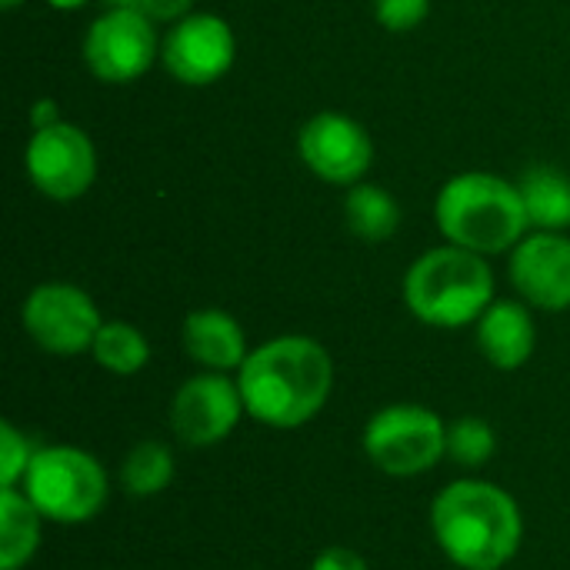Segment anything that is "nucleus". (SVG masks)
Wrapping results in <instances>:
<instances>
[{"label":"nucleus","instance_id":"7","mask_svg":"<svg viewBox=\"0 0 570 570\" xmlns=\"http://www.w3.org/2000/svg\"><path fill=\"white\" fill-rule=\"evenodd\" d=\"M20 321H23L27 337L40 351L57 354V357H73V354L90 351L104 324L90 294L63 281L37 284L20 307Z\"/></svg>","mask_w":570,"mask_h":570},{"label":"nucleus","instance_id":"2","mask_svg":"<svg viewBox=\"0 0 570 570\" xmlns=\"http://www.w3.org/2000/svg\"><path fill=\"white\" fill-rule=\"evenodd\" d=\"M431 531L451 564L461 570H501L521 548L524 518L504 488L461 478L434 498Z\"/></svg>","mask_w":570,"mask_h":570},{"label":"nucleus","instance_id":"18","mask_svg":"<svg viewBox=\"0 0 570 570\" xmlns=\"http://www.w3.org/2000/svg\"><path fill=\"white\" fill-rule=\"evenodd\" d=\"M531 227L568 230L570 227V177L554 167H531L518 180Z\"/></svg>","mask_w":570,"mask_h":570},{"label":"nucleus","instance_id":"20","mask_svg":"<svg viewBox=\"0 0 570 570\" xmlns=\"http://www.w3.org/2000/svg\"><path fill=\"white\" fill-rule=\"evenodd\" d=\"M94 361L117 374V377H130V374H140L150 361V344L147 337L127 324V321H104L97 337H94V347H90Z\"/></svg>","mask_w":570,"mask_h":570},{"label":"nucleus","instance_id":"1","mask_svg":"<svg viewBox=\"0 0 570 570\" xmlns=\"http://www.w3.org/2000/svg\"><path fill=\"white\" fill-rule=\"evenodd\" d=\"M237 387L250 421L274 431H294L327 407L334 361L321 341L284 334L247 354L237 371Z\"/></svg>","mask_w":570,"mask_h":570},{"label":"nucleus","instance_id":"11","mask_svg":"<svg viewBox=\"0 0 570 570\" xmlns=\"http://www.w3.org/2000/svg\"><path fill=\"white\" fill-rule=\"evenodd\" d=\"M237 57L234 30L217 13H187L160 40V60L177 83H217Z\"/></svg>","mask_w":570,"mask_h":570},{"label":"nucleus","instance_id":"24","mask_svg":"<svg viewBox=\"0 0 570 570\" xmlns=\"http://www.w3.org/2000/svg\"><path fill=\"white\" fill-rule=\"evenodd\" d=\"M311 570H371L367 568V561L354 551V548H327V551H321L317 558H314V564Z\"/></svg>","mask_w":570,"mask_h":570},{"label":"nucleus","instance_id":"13","mask_svg":"<svg viewBox=\"0 0 570 570\" xmlns=\"http://www.w3.org/2000/svg\"><path fill=\"white\" fill-rule=\"evenodd\" d=\"M511 284L538 311L570 307V237L534 230L511 250Z\"/></svg>","mask_w":570,"mask_h":570},{"label":"nucleus","instance_id":"22","mask_svg":"<svg viewBox=\"0 0 570 570\" xmlns=\"http://www.w3.org/2000/svg\"><path fill=\"white\" fill-rule=\"evenodd\" d=\"M37 448L10 421L0 424V488H20Z\"/></svg>","mask_w":570,"mask_h":570},{"label":"nucleus","instance_id":"25","mask_svg":"<svg viewBox=\"0 0 570 570\" xmlns=\"http://www.w3.org/2000/svg\"><path fill=\"white\" fill-rule=\"evenodd\" d=\"M190 3L194 0H140L137 10L147 13L154 23H177L180 17L190 13Z\"/></svg>","mask_w":570,"mask_h":570},{"label":"nucleus","instance_id":"29","mask_svg":"<svg viewBox=\"0 0 570 570\" xmlns=\"http://www.w3.org/2000/svg\"><path fill=\"white\" fill-rule=\"evenodd\" d=\"M0 3H3V7H7V10H13V7H17V3H20V0H0Z\"/></svg>","mask_w":570,"mask_h":570},{"label":"nucleus","instance_id":"27","mask_svg":"<svg viewBox=\"0 0 570 570\" xmlns=\"http://www.w3.org/2000/svg\"><path fill=\"white\" fill-rule=\"evenodd\" d=\"M104 10H137L140 0H100Z\"/></svg>","mask_w":570,"mask_h":570},{"label":"nucleus","instance_id":"4","mask_svg":"<svg viewBox=\"0 0 570 570\" xmlns=\"http://www.w3.org/2000/svg\"><path fill=\"white\" fill-rule=\"evenodd\" d=\"M407 311L428 327H468L494 304V274L484 254L458 244L421 254L404 274Z\"/></svg>","mask_w":570,"mask_h":570},{"label":"nucleus","instance_id":"28","mask_svg":"<svg viewBox=\"0 0 570 570\" xmlns=\"http://www.w3.org/2000/svg\"><path fill=\"white\" fill-rule=\"evenodd\" d=\"M53 10H77V7H83V3H90V0H47Z\"/></svg>","mask_w":570,"mask_h":570},{"label":"nucleus","instance_id":"6","mask_svg":"<svg viewBox=\"0 0 570 570\" xmlns=\"http://www.w3.org/2000/svg\"><path fill=\"white\" fill-rule=\"evenodd\" d=\"M367 461L387 478H421L448 458V424L424 404H387L361 434Z\"/></svg>","mask_w":570,"mask_h":570},{"label":"nucleus","instance_id":"8","mask_svg":"<svg viewBox=\"0 0 570 570\" xmlns=\"http://www.w3.org/2000/svg\"><path fill=\"white\" fill-rule=\"evenodd\" d=\"M157 53V27L140 10H104L83 37V60L104 83H130L144 77Z\"/></svg>","mask_w":570,"mask_h":570},{"label":"nucleus","instance_id":"14","mask_svg":"<svg viewBox=\"0 0 570 570\" xmlns=\"http://www.w3.org/2000/svg\"><path fill=\"white\" fill-rule=\"evenodd\" d=\"M474 327L481 354L498 371L524 367L538 347V327L531 317V304L524 301H494Z\"/></svg>","mask_w":570,"mask_h":570},{"label":"nucleus","instance_id":"9","mask_svg":"<svg viewBox=\"0 0 570 570\" xmlns=\"http://www.w3.org/2000/svg\"><path fill=\"white\" fill-rule=\"evenodd\" d=\"M23 164L30 184L50 200H77L97 177V150L90 137L67 120L33 130Z\"/></svg>","mask_w":570,"mask_h":570},{"label":"nucleus","instance_id":"16","mask_svg":"<svg viewBox=\"0 0 570 570\" xmlns=\"http://www.w3.org/2000/svg\"><path fill=\"white\" fill-rule=\"evenodd\" d=\"M43 538V514L20 488H0V570L27 568Z\"/></svg>","mask_w":570,"mask_h":570},{"label":"nucleus","instance_id":"17","mask_svg":"<svg viewBox=\"0 0 570 570\" xmlns=\"http://www.w3.org/2000/svg\"><path fill=\"white\" fill-rule=\"evenodd\" d=\"M344 224L364 244H384L401 227V204L377 184H354L344 197Z\"/></svg>","mask_w":570,"mask_h":570},{"label":"nucleus","instance_id":"5","mask_svg":"<svg viewBox=\"0 0 570 570\" xmlns=\"http://www.w3.org/2000/svg\"><path fill=\"white\" fill-rule=\"evenodd\" d=\"M20 491L30 504L53 524H87L94 521L110 498V481L104 464L70 444L37 448Z\"/></svg>","mask_w":570,"mask_h":570},{"label":"nucleus","instance_id":"21","mask_svg":"<svg viewBox=\"0 0 570 570\" xmlns=\"http://www.w3.org/2000/svg\"><path fill=\"white\" fill-rule=\"evenodd\" d=\"M498 451V434L488 421L481 417H458L448 424V458L458 461L461 468H481L494 458Z\"/></svg>","mask_w":570,"mask_h":570},{"label":"nucleus","instance_id":"26","mask_svg":"<svg viewBox=\"0 0 570 570\" xmlns=\"http://www.w3.org/2000/svg\"><path fill=\"white\" fill-rule=\"evenodd\" d=\"M60 117H57V104L50 100V97H43V100H37V107H33V114H30V124H33V130H40V127H50V124H57Z\"/></svg>","mask_w":570,"mask_h":570},{"label":"nucleus","instance_id":"15","mask_svg":"<svg viewBox=\"0 0 570 570\" xmlns=\"http://www.w3.org/2000/svg\"><path fill=\"white\" fill-rule=\"evenodd\" d=\"M180 341L194 364H200L204 371H217V374L240 371V364L250 354L244 327L237 324L234 314L220 307H204V311L187 314Z\"/></svg>","mask_w":570,"mask_h":570},{"label":"nucleus","instance_id":"12","mask_svg":"<svg viewBox=\"0 0 570 570\" xmlns=\"http://www.w3.org/2000/svg\"><path fill=\"white\" fill-rule=\"evenodd\" d=\"M297 150H301V160L307 164V170L334 187L361 184L374 160L371 134L357 120L334 114V110L314 114L301 127Z\"/></svg>","mask_w":570,"mask_h":570},{"label":"nucleus","instance_id":"23","mask_svg":"<svg viewBox=\"0 0 570 570\" xmlns=\"http://www.w3.org/2000/svg\"><path fill=\"white\" fill-rule=\"evenodd\" d=\"M428 10H431V0H374V17L391 33L414 30L428 17Z\"/></svg>","mask_w":570,"mask_h":570},{"label":"nucleus","instance_id":"10","mask_svg":"<svg viewBox=\"0 0 570 570\" xmlns=\"http://www.w3.org/2000/svg\"><path fill=\"white\" fill-rule=\"evenodd\" d=\"M244 414L247 411L237 381L204 371L177 387L170 401V431L187 448H214L237 431Z\"/></svg>","mask_w":570,"mask_h":570},{"label":"nucleus","instance_id":"19","mask_svg":"<svg viewBox=\"0 0 570 570\" xmlns=\"http://www.w3.org/2000/svg\"><path fill=\"white\" fill-rule=\"evenodd\" d=\"M174 454L167 444L160 441H140L134 444L124 461H120V488L137 498V501H147V498H157L170 488L174 481Z\"/></svg>","mask_w":570,"mask_h":570},{"label":"nucleus","instance_id":"3","mask_svg":"<svg viewBox=\"0 0 570 570\" xmlns=\"http://www.w3.org/2000/svg\"><path fill=\"white\" fill-rule=\"evenodd\" d=\"M434 217L448 244L484 257L514 250L531 230L518 184L484 170L451 177L438 194Z\"/></svg>","mask_w":570,"mask_h":570}]
</instances>
